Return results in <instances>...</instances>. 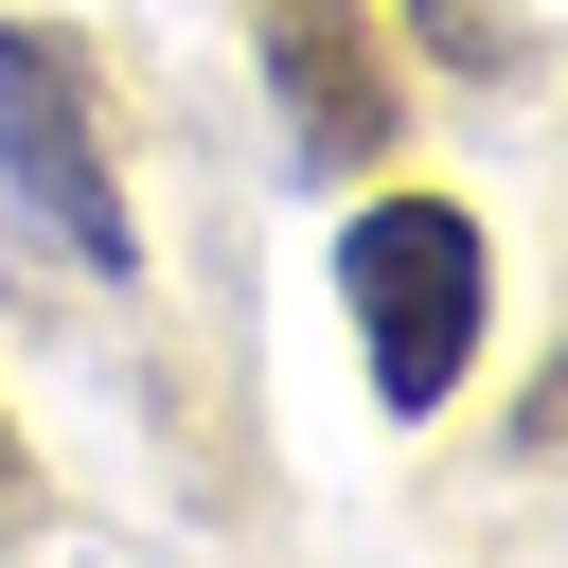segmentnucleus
<instances>
[{
	"instance_id": "obj_2",
	"label": "nucleus",
	"mask_w": 568,
	"mask_h": 568,
	"mask_svg": "<svg viewBox=\"0 0 568 568\" xmlns=\"http://www.w3.org/2000/svg\"><path fill=\"white\" fill-rule=\"evenodd\" d=\"M0 213H18L36 248H71L89 284L142 266V213H124V178H106L89 71H71V36H36V18H0Z\"/></svg>"
},
{
	"instance_id": "obj_3",
	"label": "nucleus",
	"mask_w": 568,
	"mask_h": 568,
	"mask_svg": "<svg viewBox=\"0 0 568 568\" xmlns=\"http://www.w3.org/2000/svg\"><path fill=\"white\" fill-rule=\"evenodd\" d=\"M266 106H284L302 178L390 160V71H373V18H355V0H266Z\"/></svg>"
},
{
	"instance_id": "obj_1",
	"label": "nucleus",
	"mask_w": 568,
	"mask_h": 568,
	"mask_svg": "<svg viewBox=\"0 0 568 568\" xmlns=\"http://www.w3.org/2000/svg\"><path fill=\"white\" fill-rule=\"evenodd\" d=\"M337 302H355V355H373V408L426 426L462 373H479V302H497V248L462 195H373L337 231Z\"/></svg>"
},
{
	"instance_id": "obj_5",
	"label": "nucleus",
	"mask_w": 568,
	"mask_h": 568,
	"mask_svg": "<svg viewBox=\"0 0 568 568\" xmlns=\"http://www.w3.org/2000/svg\"><path fill=\"white\" fill-rule=\"evenodd\" d=\"M0 497H18V426H0Z\"/></svg>"
},
{
	"instance_id": "obj_4",
	"label": "nucleus",
	"mask_w": 568,
	"mask_h": 568,
	"mask_svg": "<svg viewBox=\"0 0 568 568\" xmlns=\"http://www.w3.org/2000/svg\"><path fill=\"white\" fill-rule=\"evenodd\" d=\"M408 36H426V53H444V71H515V36H497V18H479V0H408Z\"/></svg>"
}]
</instances>
